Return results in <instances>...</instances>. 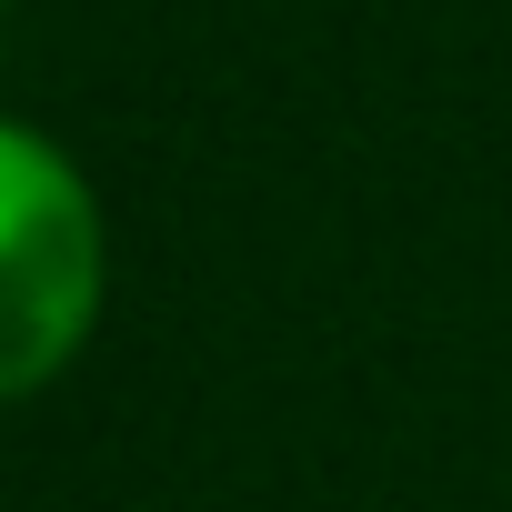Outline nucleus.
<instances>
[{
	"instance_id": "obj_1",
	"label": "nucleus",
	"mask_w": 512,
	"mask_h": 512,
	"mask_svg": "<svg viewBox=\"0 0 512 512\" xmlns=\"http://www.w3.org/2000/svg\"><path fill=\"white\" fill-rule=\"evenodd\" d=\"M101 322V211L91 181L21 121L0 141V392L31 402L81 362Z\"/></svg>"
}]
</instances>
